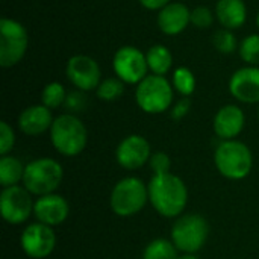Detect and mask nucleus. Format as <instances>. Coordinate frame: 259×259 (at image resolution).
<instances>
[{
  "mask_svg": "<svg viewBox=\"0 0 259 259\" xmlns=\"http://www.w3.org/2000/svg\"><path fill=\"white\" fill-rule=\"evenodd\" d=\"M149 202L155 211L167 219H175L182 214L188 203V190L185 182L173 175H153L147 185Z\"/></svg>",
  "mask_w": 259,
  "mask_h": 259,
  "instance_id": "obj_1",
  "label": "nucleus"
},
{
  "mask_svg": "<svg viewBox=\"0 0 259 259\" xmlns=\"http://www.w3.org/2000/svg\"><path fill=\"white\" fill-rule=\"evenodd\" d=\"M50 141L58 153L71 158L80 155L88 143L85 124L73 114H62L53 120L50 127Z\"/></svg>",
  "mask_w": 259,
  "mask_h": 259,
  "instance_id": "obj_2",
  "label": "nucleus"
},
{
  "mask_svg": "<svg viewBox=\"0 0 259 259\" xmlns=\"http://www.w3.org/2000/svg\"><path fill=\"white\" fill-rule=\"evenodd\" d=\"M214 164L219 173L229 181H241L247 178L253 168V155L250 149L238 141H222L214 152Z\"/></svg>",
  "mask_w": 259,
  "mask_h": 259,
  "instance_id": "obj_3",
  "label": "nucleus"
},
{
  "mask_svg": "<svg viewBox=\"0 0 259 259\" xmlns=\"http://www.w3.org/2000/svg\"><path fill=\"white\" fill-rule=\"evenodd\" d=\"M64 178L62 165L52 158H38L30 161L24 168L23 187L33 196L53 194Z\"/></svg>",
  "mask_w": 259,
  "mask_h": 259,
  "instance_id": "obj_4",
  "label": "nucleus"
},
{
  "mask_svg": "<svg viewBox=\"0 0 259 259\" xmlns=\"http://www.w3.org/2000/svg\"><path fill=\"white\" fill-rule=\"evenodd\" d=\"M149 202L146 184L134 176L118 181L109 196V206L118 217H132L143 211Z\"/></svg>",
  "mask_w": 259,
  "mask_h": 259,
  "instance_id": "obj_5",
  "label": "nucleus"
},
{
  "mask_svg": "<svg viewBox=\"0 0 259 259\" xmlns=\"http://www.w3.org/2000/svg\"><path fill=\"white\" fill-rule=\"evenodd\" d=\"M208 235L209 225L206 219L199 214H185L173 223L170 240L179 252L194 255L205 246Z\"/></svg>",
  "mask_w": 259,
  "mask_h": 259,
  "instance_id": "obj_6",
  "label": "nucleus"
},
{
  "mask_svg": "<svg viewBox=\"0 0 259 259\" xmlns=\"http://www.w3.org/2000/svg\"><path fill=\"white\" fill-rule=\"evenodd\" d=\"M135 100L140 109L146 114L165 112L173 103V85L165 76L147 74L137 85Z\"/></svg>",
  "mask_w": 259,
  "mask_h": 259,
  "instance_id": "obj_7",
  "label": "nucleus"
},
{
  "mask_svg": "<svg viewBox=\"0 0 259 259\" xmlns=\"http://www.w3.org/2000/svg\"><path fill=\"white\" fill-rule=\"evenodd\" d=\"M27 50V30L21 23L3 17L0 20V65H17Z\"/></svg>",
  "mask_w": 259,
  "mask_h": 259,
  "instance_id": "obj_8",
  "label": "nucleus"
},
{
  "mask_svg": "<svg viewBox=\"0 0 259 259\" xmlns=\"http://www.w3.org/2000/svg\"><path fill=\"white\" fill-rule=\"evenodd\" d=\"M112 68L115 76L129 85H138L149 71L146 55L134 46H124L115 52Z\"/></svg>",
  "mask_w": 259,
  "mask_h": 259,
  "instance_id": "obj_9",
  "label": "nucleus"
},
{
  "mask_svg": "<svg viewBox=\"0 0 259 259\" xmlns=\"http://www.w3.org/2000/svg\"><path fill=\"white\" fill-rule=\"evenodd\" d=\"M32 194L20 185L8 187L2 190L0 194V212L6 223L9 225H21L24 223L30 214H33Z\"/></svg>",
  "mask_w": 259,
  "mask_h": 259,
  "instance_id": "obj_10",
  "label": "nucleus"
},
{
  "mask_svg": "<svg viewBox=\"0 0 259 259\" xmlns=\"http://www.w3.org/2000/svg\"><path fill=\"white\" fill-rule=\"evenodd\" d=\"M23 252L32 259H44L56 247V235L53 228L42 223H32L24 228L20 237Z\"/></svg>",
  "mask_w": 259,
  "mask_h": 259,
  "instance_id": "obj_11",
  "label": "nucleus"
},
{
  "mask_svg": "<svg viewBox=\"0 0 259 259\" xmlns=\"http://www.w3.org/2000/svg\"><path fill=\"white\" fill-rule=\"evenodd\" d=\"M65 73L68 80L80 91H93L100 85V67L87 55H74L68 59Z\"/></svg>",
  "mask_w": 259,
  "mask_h": 259,
  "instance_id": "obj_12",
  "label": "nucleus"
},
{
  "mask_svg": "<svg viewBox=\"0 0 259 259\" xmlns=\"http://www.w3.org/2000/svg\"><path fill=\"white\" fill-rule=\"evenodd\" d=\"M152 156V149L149 141L141 135H127L120 141L115 150V159L124 170H138Z\"/></svg>",
  "mask_w": 259,
  "mask_h": 259,
  "instance_id": "obj_13",
  "label": "nucleus"
},
{
  "mask_svg": "<svg viewBox=\"0 0 259 259\" xmlns=\"http://www.w3.org/2000/svg\"><path fill=\"white\" fill-rule=\"evenodd\" d=\"M231 94L243 103H259V67L238 68L229 79Z\"/></svg>",
  "mask_w": 259,
  "mask_h": 259,
  "instance_id": "obj_14",
  "label": "nucleus"
},
{
  "mask_svg": "<svg viewBox=\"0 0 259 259\" xmlns=\"http://www.w3.org/2000/svg\"><path fill=\"white\" fill-rule=\"evenodd\" d=\"M70 214L68 202L59 194H47L41 196L35 200L33 215L38 223L47 225L50 228L62 225Z\"/></svg>",
  "mask_w": 259,
  "mask_h": 259,
  "instance_id": "obj_15",
  "label": "nucleus"
},
{
  "mask_svg": "<svg viewBox=\"0 0 259 259\" xmlns=\"http://www.w3.org/2000/svg\"><path fill=\"white\" fill-rule=\"evenodd\" d=\"M246 115L243 109L237 105H225L220 108L214 117L212 127L215 135L222 141L235 140L244 129Z\"/></svg>",
  "mask_w": 259,
  "mask_h": 259,
  "instance_id": "obj_16",
  "label": "nucleus"
},
{
  "mask_svg": "<svg viewBox=\"0 0 259 259\" xmlns=\"http://www.w3.org/2000/svg\"><path fill=\"white\" fill-rule=\"evenodd\" d=\"M158 27L165 35H179L191 23V9L181 2H171L158 12Z\"/></svg>",
  "mask_w": 259,
  "mask_h": 259,
  "instance_id": "obj_17",
  "label": "nucleus"
},
{
  "mask_svg": "<svg viewBox=\"0 0 259 259\" xmlns=\"http://www.w3.org/2000/svg\"><path fill=\"white\" fill-rule=\"evenodd\" d=\"M53 120L52 109L44 105H32L20 114L18 127L24 135L36 137L50 131Z\"/></svg>",
  "mask_w": 259,
  "mask_h": 259,
  "instance_id": "obj_18",
  "label": "nucleus"
},
{
  "mask_svg": "<svg viewBox=\"0 0 259 259\" xmlns=\"http://www.w3.org/2000/svg\"><path fill=\"white\" fill-rule=\"evenodd\" d=\"M215 17L225 29H238L247 20V8L243 0H219Z\"/></svg>",
  "mask_w": 259,
  "mask_h": 259,
  "instance_id": "obj_19",
  "label": "nucleus"
},
{
  "mask_svg": "<svg viewBox=\"0 0 259 259\" xmlns=\"http://www.w3.org/2000/svg\"><path fill=\"white\" fill-rule=\"evenodd\" d=\"M146 59L152 74H158V76H165L173 65V55L162 44L152 46L146 53Z\"/></svg>",
  "mask_w": 259,
  "mask_h": 259,
  "instance_id": "obj_20",
  "label": "nucleus"
},
{
  "mask_svg": "<svg viewBox=\"0 0 259 259\" xmlns=\"http://www.w3.org/2000/svg\"><path fill=\"white\" fill-rule=\"evenodd\" d=\"M26 165L21 164V161L15 156L5 155L0 158V185L3 188L18 185V182H23Z\"/></svg>",
  "mask_w": 259,
  "mask_h": 259,
  "instance_id": "obj_21",
  "label": "nucleus"
},
{
  "mask_svg": "<svg viewBox=\"0 0 259 259\" xmlns=\"http://www.w3.org/2000/svg\"><path fill=\"white\" fill-rule=\"evenodd\" d=\"M178 252L179 250L176 249L171 240L156 238L146 246L143 252V259H178Z\"/></svg>",
  "mask_w": 259,
  "mask_h": 259,
  "instance_id": "obj_22",
  "label": "nucleus"
},
{
  "mask_svg": "<svg viewBox=\"0 0 259 259\" xmlns=\"http://www.w3.org/2000/svg\"><path fill=\"white\" fill-rule=\"evenodd\" d=\"M173 88L184 97H188L196 90V77L188 67H178L171 76Z\"/></svg>",
  "mask_w": 259,
  "mask_h": 259,
  "instance_id": "obj_23",
  "label": "nucleus"
},
{
  "mask_svg": "<svg viewBox=\"0 0 259 259\" xmlns=\"http://www.w3.org/2000/svg\"><path fill=\"white\" fill-rule=\"evenodd\" d=\"M67 100L65 88L59 82H50L44 87L41 93V102L49 109H56Z\"/></svg>",
  "mask_w": 259,
  "mask_h": 259,
  "instance_id": "obj_24",
  "label": "nucleus"
},
{
  "mask_svg": "<svg viewBox=\"0 0 259 259\" xmlns=\"http://www.w3.org/2000/svg\"><path fill=\"white\" fill-rule=\"evenodd\" d=\"M97 97L103 102H114L121 97L124 93V82L118 77H108L100 82L97 87Z\"/></svg>",
  "mask_w": 259,
  "mask_h": 259,
  "instance_id": "obj_25",
  "label": "nucleus"
},
{
  "mask_svg": "<svg viewBox=\"0 0 259 259\" xmlns=\"http://www.w3.org/2000/svg\"><path fill=\"white\" fill-rule=\"evenodd\" d=\"M240 56L243 58L244 62H247L249 65H259V33H252V35H247L240 47Z\"/></svg>",
  "mask_w": 259,
  "mask_h": 259,
  "instance_id": "obj_26",
  "label": "nucleus"
},
{
  "mask_svg": "<svg viewBox=\"0 0 259 259\" xmlns=\"http://www.w3.org/2000/svg\"><path fill=\"white\" fill-rule=\"evenodd\" d=\"M212 44H214V47H215L220 53H225V55L232 53V52L237 50V47H240L238 42H237L235 35L232 33V30L225 29V27L220 29V30H217V32L214 33V36H212Z\"/></svg>",
  "mask_w": 259,
  "mask_h": 259,
  "instance_id": "obj_27",
  "label": "nucleus"
},
{
  "mask_svg": "<svg viewBox=\"0 0 259 259\" xmlns=\"http://www.w3.org/2000/svg\"><path fill=\"white\" fill-rule=\"evenodd\" d=\"M214 23V15L209 8L206 6H197L191 11V24H194L199 29H206Z\"/></svg>",
  "mask_w": 259,
  "mask_h": 259,
  "instance_id": "obj_28",
  "label": "nucleus"
},
{
  "mask_svg": "<svg viewBox=\"0 0 259 259\" xmlns=\"http://www.w3.org/2000/svg\"><path fill=\"white\" fill-rule=\"evenodd\" d=\"M149 165H150L153 175L170 173L171 159H170V156L165 152H155V153H152V156L149 159Z\"/></svg>",
  "mask_w": 259,
  "mask_h": 259,
  "instance_id": "obj_29",
  "label": "nucleus"
},
{
  "mask_svg": "<svg viewBox=\"0 0 259 259\" xmlns=\"http://www.w3.org/2000/svg\"><path fill=\"white\" fill-rule=\"evenodd\" d=\"M15 144V134L14 129L6 123L0 121V155H8Z\"/></svg>",
  "mask_w": 259,
  "mask_h": 259,
  "instance_id": "obj_30",
  "label": "nucleus"
},
{
  "mask_svg": "<svg viewBox=\"0 0 259 259\" xmlns=\"http://www.w3.org/2000/svg\"><path fill=\"white\" fill-rule=\"evenodd\" d=\"M191 109V100L188 97H182L173 108H171V118L173 120H182L184 117H187V114Z\"/></svg>",
  "mask_w": 259,
  "mask_h": 259,
  "instance_id": "obj_31",
  "label": "nucleus"
},
{
  "mask_svg": "<svg viewBox=\"0 0 259 259\" xmlns=\"http://www.w3.org/2000/svg\"><path fill=\"white\" fill-rule=\"evenodd\" d=\"M82 103H83V99H82V94L80 93H71V94L67 96L65 105L68 106V109L77 111V109H80Z\"/></svg>",
  "mask_w": 259,
  "mask_h": 259,
  "instance_id": "obj_32",
  "label": "nucleus"
},
{
  "mask_svg": "<svg viewBox=\"0 0 259 259\" xmlns=\"http://www.w3.org/2000/svg\"><path fill=\"white\" fill-rule=\"evenodd\" d=\"M138 2L146 9H150V11H159L164 6H167L168 3H171V0H138Z\"/></svg>",
  "mask_w": 259,
  "mask_h": 259,
  "instance_id": "obj_33",
  "label": "nucleus"
},
{
  "mask_svg": "<svg viewBox=\"0 0 259 259\" xmlns=\"http://www.w3.org/2000/svg\"><path fill=\"white\" fill-rule=\"evenodd\" d=\"M178 259H199L196 255H191V253H184L181 256H178Z\"/></svg>",
  "mask_w": 259,
  "mask_h": 259,
  "instance_id": "obj_34",
  "label": "nucleus"
},
{
  "mask_svg": "<svg viewBox=\"0 0 259 259\" xmlns=\"http://www.w3.org/2000/svg\"><path fill=\"white\" fill-rule=\"evenodd\" d=\"M256 24H258V27H259V12H258V15H256Z\"/></svg>",
  "mask_w": 259,
  "mask_h": 259,
  "instance_id": "obj_35",
  "label": "nucleus"
},
{
  "mask_svg": "<svg viewBox=\"0 0 259 259\" xmlns=\"http://www.w3.org/2000/svg\"><path fill=\"white\" fill-rule=\"evenodd\" d=\"M217 2H219V0H217Z\"/></svg>",
  "mask_w": 259,
  "mask_h": 259,
  "instance_id": "obj_36",
  "label": "nucleus"
}]
</instances>
